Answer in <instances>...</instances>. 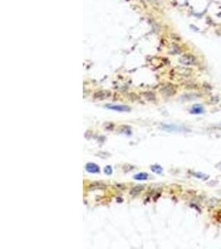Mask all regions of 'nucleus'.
Wrapping results in <instances>:
<instances>
[{
	"label": "nucleus",
	"instance_id": "obj_1",
	"mask_svg": "<svg viewBox=\"0 0 221 249\" xmlns=\"http://www.w3.org/2000/svg\"><path fill=\"white\" fill-rule=\"evenodd\" d=\"M107 109H109L112 111H115L118 112H129L131 111V108L129 106L125 105H112V104H107L105 105Z\"/></svg>",
	"mask_w": 221,
	"mask_h": 249
},
{
	"label": "nucleus",
	"instance_id": "obj_2",
	"mask_svg": "<svg viewBox=\"0 0 221 249\" xmlns=\"http://www.w3.org/2000/svg\"><path fill=\"white\" fill-rule=\"evenodd\" d=\"M196 57L192 55H190V54H186V55H184L182 56L181 58H180V62L184 64L185 66H190V65H193L195 64L196 62Z\"/></svg>",
	"mask_w": 221,
	"mask_h": 249
},
{
	"label": "nucleus",
	"instance_id": "obj_3",
	"mask_svg": "<svg viewBox=\"0 0 221 249\" xmlns=\"http://www.w3.org/2000/svg\"><path fill=\"white\" fill-rule=\"evenodd\" d=\"M86 169L87 172L90 174H98L100 172V168L99 167L98 164L94 163H88L86 164Z\"/></svg>",
	"mask_w": 221,
	"mask_h": 249
},
{
	"label": "nucleus",
	"instance_id": "obj_4",
	"mask_svg": "<svg viewBox=\"0 0 221 249\" xmlns=\"http://www.w3.org/2000/svg\"><path fill=\"white\" fill-rule=\"evenodd\" d=\"M173 86H171V85H167L166 87H164L161 90V92L163 95L165 96H172L174 94L176 93V90L173 88Z\"/></svg>",
	"mask_w": 221,
	"mask_h": 249
},
{
	"label": "nucleus",
	"instance_id": "obj_5",
	"mask_svg": "<svg viewBox=\"0 0 221 249\" xmlns=\"http://www.w3.org/2000/svg\"><path fill=\"white\" fill-rule=\"evenodd\" d=\"M204 112V108L201 105L199 104H196L192 106L191 110H190V113L191 114H195V115H199V114H202Z\"/></svg>",
	"mask_w": 221,
	"mask_h": 249
},
{
	"label": "nucleus",
	"instance_id": "obj_6",
	"mask_svg": "<svg viewBox=\"0 0 221 249\" xmlns=\"http://www.w3.org/2000/svg\"><path fill=\"white\" fill-rule=\"evenodd\" d=\"M88 188L90 189H101V188H106V184H103V183H99V182H94L91 183L90 184H89Z\"/></svg>",
	"mask_w": 221,
	"mask_h": 249
},
{
	"label": "nucleus",
	"instance_id": "obj_7",
	"mask_svg": "<svg viewBox=\"0 0 221 249\" xmlns=\"http://www.w3.org/2000/svg\"><path fill=\"white\" fill-rule=\"evenodd\" d=\"M109 95H110V94H109V91H99V92H96V93L94 94V99L101 100H102L107 98Z\"/></svg>",
	"mask_w": 221,
	"mask_h": 249
},
{
	"label": "nucleus",
	"instance_id": "obj_8",
	"mask_svg": "<svg viewBox=\"0 0 221 249\" xmlns=\"http://www.w3.org/2000/svg\"><path fill=\"white\" fill-rule=\"evenodd\" d=\"M144 187L143 185H137V186L133 187L131 190H130V194L131 195H137L138 193H140L143 190Z\"/></svg>",
	"mask_w": 221,
	"mask_h": 249
},
{
	"label": "nucleus",
	"instance_id": "obj_9",
	"mask_svg": "<svg viewBox=\"0 0 221 249\" xmlns=\"http://www.w3.org/2000/svg\"><path fill=\"white\" fill-rule=\"evenodd\" d=\"M148 177H149V175H148V174H147V173H139V174H135L134 176H133V178H134V180H147V179H148Z\"/></svg>",
	"mask_w": 221,
	"mask_h": 249
},
{
	"label": "nucleus",
	"instance_id": "obj_10",
	"mask_svg": "<svg viewBox=\"0 0 221 249\" xmlns=\"http://www.w3.org/2000/svg\"><path fill=\"white\" fill-rule=\"evenodd\" d=\"M151 170L153 172V173H156V174H161L162 171H163V169L161 168L160 165H157V164H154V165H152L151 167Z\"/></svg>",
	"mask_w": 221,
	"mask_h": 249
},
{
	"label": "nucleus",
	"instance_id": "obj_11",
	"mask_svg": "<svg viewBox=\"0 0 221 249\" xmlns=\"http://www.w3.org/2000/svg\"><path fill=\"white\" fill-rule=\"evenodd\" d=\"M163 129H165L168 131H176L178 130V127L176 125H172V124H164L163 125Z\"/></svg>",
	"mask_w": 221,
	"mask_h": 249
},
{
	"label": "nucleus",
	"instance_id": "obj_12",
	"mask_svg": "<svg viewBox=\"0 0 221 249\" xmlns=\"http://www.w3.org/2000/svg\"><path fill=\"white\" fill-rule=\"evenodd\" d=\"M104 170H105V174H108V175H110V174H112V173H113V169H112V167H111L110 165H107Z\"/></svg>",
	"mask_w": 221,
	"mask_h": 249
}]
</instances>
